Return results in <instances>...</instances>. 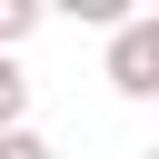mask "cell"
I'll use <instances>...</instances> for the list:
<instances>
[{
	"label": "cell",
	"mask_w": 159,
	"mask_h": 159,
	"mask_svg": "<svg viewBox=\"0 0 159 159\" xmlns=\"http://www.w3.org/2000/svg\"><path fill=\"white\" fill-rule=\"evenodd\" d=\"M99 80H109L119 99H159V10H129V20L109 30V60H99Z\"/></svg>",
	"instance_id": "1"
},
{
	"label": "cell",
	"mask_w": 159,
	"mask_h": 159,
	"mask_svg": "<svg viewBox=\"0 0 159 159\" xmlns=\"http://www.w3.org/2000/svg\"><path fill=\"white\" fill-rule=\"evenodd\" d=\"M40 20H50L40 0H0V60H10L20 40H40Z\"/></svg>",
	"instance_id": "2"
},
{
	"label": "cell",
	"mask_w": 159,
	"mask_h": 159,
	"mask_svg": "<svg viewBox=\"0 0 159 159\" xmlns=\"http://www.w3.org/2000/svg\"><path fill=\"white\" fill-rule=\"evenodd\" d=\"M30 119V80H20V60H0V129H20Z\"/></svg>",
	"instance_id": "3"
},
{
	"label": "cell",
	"mask_w": 159,
	"mask_h": 159,
	"mask_svg": "<svg viewBox=\"0 0 159 159\" xmlns=\"http://www.w3.org/2000/svg\"><path fill=\"white\" fill-rule=\"evenodd\" d=\"M0 159H60V149H50V139H40L30 119H20V129H0Z\"/></svg>",
	"instance_id": "4"
},
{
	"label": "cell",
	"mask_w": 159,
	"mask_h": 159,
	"mask_svg": "<svg viewBox=\"0 0 159 159\" xmlns=\"http://www.w3.org/2000/svg\"><path fill=\"white\" fill-rule=\"evenodd\" d=\"M139 159H159V149H139Z\"/></svg>",
	"instance_id": "5"
}]
</instances>
